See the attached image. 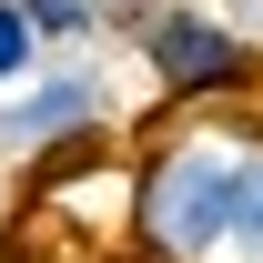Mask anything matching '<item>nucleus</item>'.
I'll list each match as a JSON object with an SVG mask.
<instances>
[{
  "label": "nucleus",
  "mask_w": 263,
  "mask_h": 263,
  "mask_svg": "<svg viewBox=\"0 0 263 263\" xmlns=\"http://www.w3.org/2000/svg\"><path fill=\"white\" fill-rule=\"evenodd\" d=\"M21 21L41 31V51H101V10L91 0H21Z\"/></svg>",
  "instance_id": "nucleus-6"
},
{
  "label": "nucleus",
  "mask_w": 263,
  "mask_h": 263,
  "mask_svg": "<svg viewBox=\"0 0 263 263\" xmlns=\"http://www.w3.org/2000/svg\"><path fill=\"white\" fill-rule=\"evenodd\" d=\"M223 263H263V111H243V152H233V213H223Z\"/></svg>",
  "instance_id": "nucleus-5"
},
{
  "label": "nucleus",
  "mask_w": 263,
  "mask_h": 263,
  "mask_svg": "<svg viewBox=\"0 0 263 263\" xmlns=\"http://www.w3.org/2000/svg\"><path fill=\"white\" fill-rule=\"evenodd\" d=\"M61 263H122V253H61Z\"/></svg>",
  "instance_id": "nucleus-10"
},
{
  "label": "nucleus",
  "mask_w": 263,
  "mask_h": 263,
  "mask_svg": "<svg viewBox=\"0 0 263 263\" xmlns=\"http://www.w3.org/2000/svg\"><path fill=\"white\" fill-rule=\"evenodd\" d=\"M202 10H223L233 31H253V41H263V0H202Z\"/></svg>",
  "instance_id": "nucleus-9"
},
{
  "label": "nucleus",
  "mask_w": 263,
  "mask_h": 263,
  "mask_svg": "<svg viewBox=\"0 0 263 263\" xmlns=\"http://www.w3.org/2000/svg\"><path fill=\"white\" fill-rule=\"evenodd\" d=\"M41 61H51V51H41V31L21 21V0H0V91H21Z\"/></svg>",
  "instance_id": "nucleus-7"
},
{
  "label": "nucleus",
  "mask_w": 263,
  "mask_h": 263,
  "mask_svg": "<svg viewBox=\"0 0 263 263\" xmlns=\"http://www.w3.org/2000/svg\"><path fill=\"white\" fill-rule=\"evenodd\" d=\"M122 263H132V253H122Z\"/></svg>",
  "instance_id": "nucleus-11"
},
{
  "label": "nucleus",
  "mask_w": 263,
  "mask_h": 263,
  "mask_svg": "<svg viewBox=\"0 0 263 263\" xmlns=\"http://www.w3.org/2000/svg\"><path fill=\"white\" fill-rule=\"evenodd\" d=\"M122 51L142 61V81H152V101L172 122H213V111H253L263 101V41L233 31L202 0H162Z\"/></svg>",
  "instance_id": "nucleus-2"
},
{
  "label": "nucleus",
  "mask_w": 263,
  "mask_h": 263,
  "mask_svg": "<svg viewBox=\"0 0 263 263\" xmlns=\"http://www.w3.org/2000/svg\"><path fill=\"white\" fill-rule=\"evenodd\" d=\"M91 10H101V41H132L152 10H162V0H91Z\"/></svg>",
  "instance_id": "nucleus-8"
},
{
  "label": "nucleus",
  "mask_w": 263,
  "mask_h": 263,
  "mask_svg": "<svg viewBox=\"0 0 263 263\" xmlns=\"http://www.w3.org/2000/svg\"><path fill=\"white\" fill-rule=\"evenodd\" d=\"M233 152H243V111L213 122H162L132 152V263H223V213H233Z\"/></svg>",
  "instance_id": "nucleus-1"
},
{
  "label": "nucleus",
  "mask_w": 263,
  "mask_h": 263,
  "mask_svg": "<svg viewBox=\"0 0 263 263\" xmlns=\"http://www.w3.org/2000/svg\"><path fill=\"white\" fill-rule=\"evenodd\" d=\"M122 132V91L91 51H51V61L0 91V172H61V162H101Z\"/></svg>",
  "instance_id": "nucleus-3"
},
{
  "label": "nucleus",
  "mask_w": 263,
  "mask_h": 263,
  "mask_svg": "<svg viewBox=\"0 0 263 263\" xmlns=\"http://www.w3.org/2000/svg\"><path fill=\"white\" fill-rule=\"evenodd\" d=\"M31 193L71 223V233H61L71 253H122V223H132V152H101V162L31 172Z\"/></svg>",
  "instance_id": "nucleus-4"
}]
</instances>
